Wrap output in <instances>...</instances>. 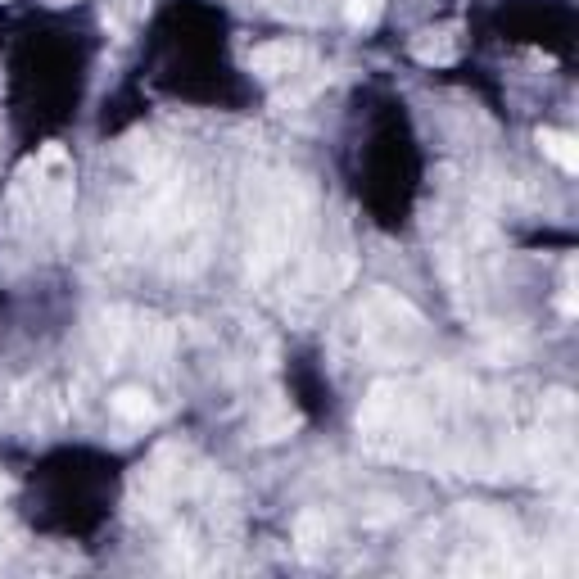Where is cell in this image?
<instances>
[{
  "mask_svg": "<svg viewBox=\"0 0 579 579\" xmlns=\"http://www.w3.org/2000/svg\"><path fill=\"white\" fill-rule=\"evenodd\" d=\"M543 150H548L552 159H557L566 172H575V168H579V159H575V141H570V136H561V132H543Z\"/></svg>",
  "mask_w": 579,
  "mask_h": 579,
  "instance_id": "obj_3",
  "label": "cell"
},
{
  "mask_svg": "<svg viewBox=\"0 0 579 579\" xmlns=\"http://www.w3.org/2000/svg\"><path fill=\"white\" fill-rule=\"evenodd\" d=\"M295 59H299L295 46H285V41H281V46H263V50H258L254 64L263 68L267 77H281V73H290V68H295Z\"/></svg>",
  "mask_w": 579,
  "mask_h": 579,
  "instance_id": "obj_1",
  "label": "cell"
},
{
  "mask_svg": "<svg viewBox=\"0 0 579 579\" xmlns=\"http://www.w3.org/2000/svg\"><path fill=\"white\" fill-rule=\"evenodd\" d=\"M114 412H118L123 421H145L154 408H150V399H145L141 390H123V394L114 399Z\"/></svg>",
  "mask_w": 579,
  "mask_h": 579,
  "instance_id": "obj_2",
  "label": "cell"
}]
</instances>
